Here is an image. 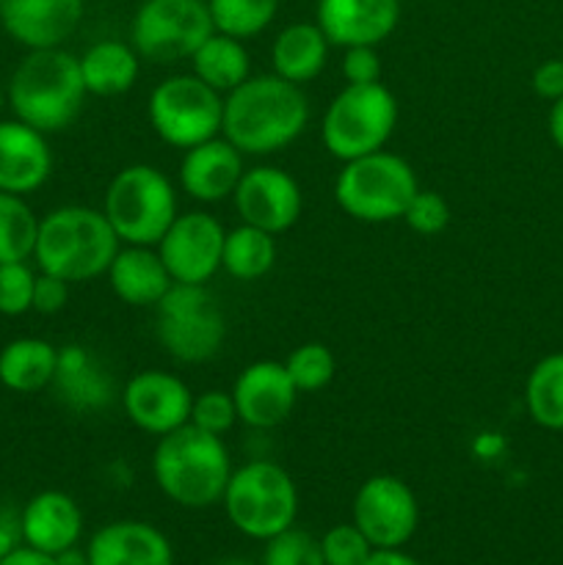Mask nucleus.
<instances>
[{"label":"nucleus","mask_w":563,"mask_h":565,"mask_svg":"<svg viewBox=\"0 0 563 565\" xmlns=\"http://www.w3.org/2000/svg\"><path fill=\"white\" fill-rule=\"evenodd\" d=\"M546 127H550L552 143H555V147L563 152V97L552 103L550 119H546Z\"/></svg>","instance_id":"nucleus-45"},{"label":"nucleus","mask_w":563,"mask_h":565,"mask_svg":"<svg viewBox=\"0 0 563 565\" xmlns=\"http://www.w3.org/2000/svg\"><path fill=\"white\" fill-rule=\"evenodd\" d=\"M127 419L149 436H166L191 419L193 392L185 381L166 370H141L121 390Z\"/></svg>","instance_id":"nucleus-15"},{"label":"nucleus","mask_w":563,"mask_h":565,"mask_svg":"<svg viewBox=\"0 0 563 565\" xmlns=\"http://www.w3.org/2000/svg\"><path fill=\"white\" fill-rule=\"evenodd\" d=\"M105 276L114 296L127 307H158L174 281L155 246L119 248Z\"/></svg>","instance_id":"nucleus-24"},{"label":"nucleus","mask_w":563,"mask_h":565,"mask_svg":"<svg viewBox=\"0 0 563 565\" xmlns=\"http://www.w3.org/2000/svg\"><path fill=\"white\" fill-rule=\"evenodd\" d=\"M193 75L219 94H230L252 77V58L241 39L226 33H210L202 47L191 55Z\"/></svg>","instance_id":"nucleus-28"},{"label":"nucleus","mask_w":563,"mask_h":565,"mask_svg":"<svg viewBox=\"0 0 563 565\" xmlns=\"http://www.w3.org/2000/svg\"><path fill=\"white\" fill-rule=\"evenodd\" d=\"M364 565H419V563L401 550H373Z\"/></svg>","instance_id":"nucleus-44"},{"label":"nucleus","mask_w":563,"mask_h":565,"mask_svg":"<svg viewBox=\"0 0 563 565\" xmlns=\"http://www.w3.org/2000/svg\"><path fill=\"white\" fill-rule=\"evenodd\" d=\"M315 22L331 47H379L401 22V0H318Z\"/></svg>","instance_id":"nucleus-17"},{"label":"nucleus","mask_w":563,"mask_h":565,"mask_svg":"<svg viewBox=\"0 0 563 565\" xmlns=\"http://www.w3.org/2000/svg\"><path fill=\"white\" fill-rule=\"evenodd\" d=\"M397 127V99L384 83L342 86L326 108L320 138L331 158L357 160L386 147Z\"/></svg>","instance_id":"nucleus-8"},{"label":"nucleus","mask_w":563,"mask_h":565,"mask_svg":"<svg viewBox=\"0 0 563 565\" xmlns=\"http://www.w3.org/2000/svg\"><path fill=\"white\" fill-rule=\"evenodd\" d=\"M53 174V152L47 136L20 119H0V191L25 193L39 191Z\"/></svg>","instance_id":"nucleus-21"},{"label":"nucleus","mask_w":563,"mask_h":565,"mask_svg":"<svg viewBox=\"0 0 563 565\" xmlns=\"http://www.w3.org/2000/svg\"><path fill=\"white\" fill-rule=\"evenodd\" d=\"M0 565H59L53 555H44V552L31 550V546H17L11 555L0 557Z\"/></svg>","instance_id":"nucleus-43"},{"label":"nucleus","mask_w":563,"mask_h":565,"mask_svg":"<svg viewBox=\"0 0 563 565\" xmlns=\"http://www.w3.org/2000/svg\"><path fill=\"white\" fill-rule=\"evenodd\" d=\"M210 33L208 0H144L130 22V44L152 64L191 61Z\"/></svg>","instance_id":"nucleus-11"},{"label":"nucleus","mask_w":563,"mask_h":565,"mask_svg":"<svg viewBox=\"0 0 563 565\" xmlns=\"http://www.w3.org/2000/svg\"><path fill=\"white\" fill-rule=\"evenodd\" d=\"M141 72V55L136 47L121 39H103L94 42L81 55V75L88 94L97 97H119L130 92Z\"/></svg>","instance_id":"nucleus-26"},{"label":"nucleus","mask_w":563,"mask_h":565,"mask_svg":"<svg viewBox=\"0 0 563 565\" xmlns=\"http://www.w3.org/2000/svg\"><path fill=\"white\" fill-rule=\"evenodd\" d=\"M276 263V235L257 230L252 224H241L224 235L221 268L237 281L263 279Z\"/></svg>","instance_id":"nucleus-29"},{"label":"nucleus","mask_w":563,"mask_h":565,"mask_svg":"<svg viewBox=\"0 0 563 565\" xmlns=\"http://www.w3.org/2000/svg\"><path fill=\"white\" fill-rule=\"evenodd\" d=\"M533 92L539 94L541 99H550V103L563 97V55L561 58H550L544 61V64L535 66Z\"/></svg>","instance_id":"nucleus-41"},{"label":"nucleus","mask_w":563,"mask_h":565,"mask_svg":"<svg viewBox=\"0 0 563 565\" xmlns=\"http://www.w3.org/2000/svg\"><path fill=\"white\" fill-rule=\"evenodd\" d=\"M340 72L348 86H364V83H381V55L370 44L346 47L340 61Z\"/></svg>","instance_id":"nucleus-39"},{"label":"nucleus","mask_w":563,"mask_h":565,"mask_svg":"<svg viewBox=\"0 0 563 565\" xmlns=\"http://www.w3.org/2000/svg\"><path fill=\"white\" fill-rule=\"evenodd\" d=\"M59 348L39 337H20L0 351V384L20 395L42 392L53 384Z\"/></svg>","instance_id":"nucleus-27"},{"label":"nucleus","mask_w":563,"mask_h":565,"mask_svg":"<svg viewBox=\"0 0 563 565\" xmlns=\"http://www.w3.org/2000/svg\"><path fill=\"white\" fill-rule=\"evenodd\" d=\"M237 419L254 430H274L293 414L298 390L287 375L285 362L259 359L246 364L232 384Z\"/></svg>","instance_id":"nucleus-16"},{"label":"nucleus","mask_w":563,"mask_h":565,"mask_svg":"<svg viewBox=\"0 0 563 565\" xmlns=\"http://www.w3.org/2000/svg\"><path fill=\"white\" fill-rule=\"evenodd\" d=\"M66 301H70V281L39 270L33 285V309L39 315H55L66 307Z\"/></svg>","instance_id":"nucleus-40"},{"label":"nucleus","mask_w":563,"mask_h":565,"mask_svg":"<svg viewBox=\"0 0 563 565\" xmlns=\"http://www.w3.org/2000/svg\"><path fill=\"white\" fill-rule=\"evenodd\" d=\"M20 524L25 546L55 557L81 541L83 511L64 491H42L22 508Z\"/></svg>","instance_id":"nucleus-22"},{"label":"nucleus","mask_w":563,"mask_h":565,"mask_svg":"<svg viewBox=\"0 0 563 565\" xmlns=\"http://www.w3.org/2000/svg\"><path fill=\"white\" fill-rule=\"evenodd\" d=\"M121 241L103 210L64 204L39 218V237L33 248L42 274L70 281H92L108 274Z\"/></svg>","instance_id":"nucleus-3"},{"label":"nucleus","mask_w":563,"mask_h":565,"mask_svg":"<svg viewBox=\"0 0 563 565\" xmlns=\"http://www.w3.org/2000/svg\"><path fill=\"white\" fill-rule=\"evenodd\" d=\"M232 202L243 224L282 235L301 218L304 193L296 177L279 166H254L243 171Z\"/></svg>","instance_id":"nucleus-14"},{"label":"nucleus","mask_w":563,"mask_h":565,"mask_svg":"<svg viewBox=\"0 0 563 565\" xmlns=\"http://www.w3.org/2000/svg\"><path fill=\"white\" fill-rule=\"evenodd\" d=\"M33 285L36 274L28 263H0V315H25L33 309Z\"/></svg>","instance_id":"nucleus-37"},{"label":"nucleus","mask_w":563,"mask_h":565,"mask_svg":"<svg viewBox=\"0 0 563 565\" xmlns=\"http://www.w3.org/2000/svg\"><path fill=\"white\" fill-rule=\"evenodd\" d=\"M282 0H208L213 28L241 42L259 36L279 14Z\"/></svg>","instance_id":"nucleus-32"},{"label":"nucleus","mask_w":563,"mask_h":565,"mask_svg":"<svg viewBox=\"0 0 563 565\" xmlns=\"http://www.w3.org/2000/svg\"><path fill=\"white\" fill-rule=\"evenodd\" d=\"M243 152L224 136L185 149L180 163V188L202 204H219L235 193L243 177Z\"/></svg>","instance_id":"nucleus-20"},{"label":"nucleus","mask_w":563,"mask_h":565,"mask_svg":"<svg viewBox=\"0 0 563 565\" xmlns=\"http://www.w3.org/2000/svg\"><path fill=\"white\" fill-rule=\"evenodd\" d=\"M149 125L163 143L191 149L221 136L224 94L210 88L196 75H171L149 94Z\"/></svg>","instance_id":"nucleus-10"},{"label":"nucleus","mask_w":563,"mask_h":565,"mask_svg":"<svg viewBox=\"0 0 563 565\" xmlns=\"http://www.w3.org/2000/svg\"><path fill=\"white\" fill-rule=\"evenodd\" d=\"M309 121L301 86L276 72L252 75L224 97L221 136L243 154H276L290 147Z\"/></svg>","instance_id":"nucleus-1"},{"label":"nucleus","mask_w":563,"mask_h":565,"mask_svg":"<svg viewBox=\"0 0 563 565\" xmlns=\"http://www.w3.org/2000/svg\"><path fill=\"white\" fill-rule=\"evenodd\" d=\"M88 565H174L169 539L147 522H110L92 535Z\"/></svg>","instance_id":"nucleus-23"},{"label":"nucleus","mask_w":563,"mask_h":565,"mask_svg":"<svg viewBox=\"0 0 563 565\" xmlns=\"http://www.w3.org/2000/svg\"><path fill=\"white\" fill-rule=\"evenodd\" d=\"M353 524L373 550H401L419 524V505L412 486L395 475H373L353 497Z\"/></svg>","instance_id":"nucleus-12"},{"label":"nucleus","mask_w":563,"mask_h":565,"mask_svg":"<svg viewBox=\"0 0 563 565\" xmlns=\"http://www.w3.org/2000/svg\"><path fill=\"white\" fill-rule=\"evenodd\" d=\"M188 423H191L193 428L204 430V434H213V436L230 434L237 423V406L232 392L208 390L202 392V395L193 397L191 419H188Z\"/></svg>","instance_id":"nucleus-35"},{"label":"nucleus","mask_w":563,"mask_h":565,"mask_svg":"<svg viewBox=\"0 0 563 565\" xmlns=\"http://www.w3.org/2000/svg\"><path fill=\"white\" fill-rule=\"evenodd\" d=\"M3 105H6V92H3V83H0V114H3Z\"/></svg>","instance_id":"nucleus-48"},{"label":"nucleus","mask_w":563,"mask_h":565,"mask_svg":"<svg viewBox=\"0 0 563 565\" xmlns=\"http://www.w3.org/2000/svg\"><path fill=\"white\" fill-rule=\"evenodd\" d=\"M55 563L59 565H88L86 552H77L75 546L72 550H64L61 555H55Z\"/></svg>","instance_id":"nucleus-46"},{"label":"nucleus","mask_w":563,"mask_h":565,"mask_svg":"<svg viewBox=\"0 0 563 565\" xmlns=\"http://www.w3.org/2000/svg\"><path fill=\"white\" fill-rule=\"evenodd\" d=\"M152 475L158 489L180 508L202 511L215 505L232 475L224 436L204 434L191 423L160 436L152 452Z\"/></svg>","instance_id":"nucleus-4"},{"label":"nucleus","mask_w":563,"mask_h":565,"mask_svg":"<svg viewBox=\"0 0 563 565\" xmlns=\"http://www.w3.org/2000/svg\"><path fill=\"white\" fill-rule=\"evenodd\" d=\"M320 552H323L326 565H364L368 563L370 541L364 539L357 524H337L320 539Z\"/></svg>","instance_id":"nucleus-36"},{"label":"nucleus","mask_w":563,"mask_h":565,"mask_svg":"<svg viewBox=\"0 0 563 565\" xmlns=\"http://www.w3.org/2000/svg\"><path fill=\"white\" fill-rule=\"evenodd\" d=\"M224 235L226 230L215 215L191 210V213L177 215L174 224L166 230L155 248L171 279L185 281V285H208L221 270Z\"/></svg>","instance_id":"nucleus-13"},{"label":"nucleus","mask_w":563,"mask_h":565,"mask_svg":"<svg viewBox=\"0 0 563 565\" xmlns=\"http://www.w3.org/2000/svg\"><path fill=\"white\" fill-rule=\"evenodd\" d=\"M215 565H257V563L248 561V557H224V561H219Z\"/></svg>","instance_id":"nucleus-47"},{"label":"nucleus","mask_w":563,"mask_h":565,"mask_svg":"<svg viewBox=\"0 0 563 565\" xmlns=\"http://www.w3.org/2000/svg\"><path fill=\"white\" fill-rule=\"evenodd\" d=\"M86 0H0V25L28 50L61 47L77 31Z\"/></svg>","instance_id":"nucleus-18"},{"label":"nucleus","mask_w":563,"mask_h":565,"mask_svg":"<svg viewBox=\"0 0 563 565\" xmlns=\"http://www.w3.org/2000/svg\"><path fill=\"white\" fill-rule=\"evenodd\" d=\"M417 191L419 182L408 160L386 149L348 160L334 180L337 207L362 224L403 221Z\"/></svg>","instance_id":"nucleus-5"},{"label":"nucleus","mask_w":563,"mask_h":565,"mask_svg":"<svg viewBox=\"0 0 563 565\" xmlns=\"http://www.w3.org/2000/svg\"><path fill=\"white\" fill-rule=\"evenodd\" d=\"M22 541V524L20 513H14L11 508L0 511V557L11 555V552L20 546Z\"/></svg>","instance_id":"nucleus-42"},{"label":"nucleus","mask_w":563,"mask_h":565,"mask_svg":"<svg viewBox=\"0 0 563 565\" xmlns=\"http://www.w3.org/2000/svg\"><path fill=\"white\" fill-rule=\"evenodd\" d=\"M329 39L318 22H290L270 44V66L279 77L304 86L323 72L329 61Z\"/></svg>","instance_id":"nucleus-25"},{"label":"nucleus","mask_w":563,"mask_h":565,"mask_svg":"<svg viewBox=\"0 0 563 565\" xmlns=\"http://www.w3.org/2000/svg\"><path fill=\"white\" fill-rule=\"evenodd\" d=\"M39 218L17 193L0 191V263H25L33 257Z\"/></svg>","instance_id":"nucleus-31"},{"label":"nucleus","mask_w":563,"mask_h":565,"mask_svg":"<svg viewBox=\"0 0 563 565\" xmlns=\"http://www.w3.org/2000/svg\"><path fill=\"white\" fill-rule=\"evenodd\" d=\"M50 386L55 397L75 414H97L116 401L114 375L97 353L77 342L59 348V364Z\"/></svg>","instance_id":"nucleus-19"},{"label":"nucleus","mask_w":563,"mask_h":565,"mask_svg":"<svg viewBox=\"0 0 563 565\" xmlns=\"http://www.w3.org/2000/svg\"><path fill=\"white\" fill-rule=\"evenodd\" d=\"M524 406L539 428L563 430V353L533 364L524 381Z\"/></svg>","instance_id":"nucleus-30"},{"label":"nucleus","mask_w":563,"mask_h":565,"mask_svg":"<svg viewBox=\"0 0 563 565\" xmlns=\"http://www.w3.org/2000/svg\"><path fill=\"white\" fill-rule=\"evenodd\" d=\"M103 213L125 246H158L180 215L171 180L147 163L125 166L110 180Z\"/></svg>","instance_id":"nucleus-6"},{"label":"nucleus","mask_w":563,"mask_h":565,"mask_svg":"<svg viewBox=\"0 0 563 565\" xmlns=\"http://www.w3.org/2000/svg\"><path fill=\"white\" fill-rule=\"evenodd\" d=\"M285 370L298 395H312V392L326 390L331 384L337 362L323 342H304L285 359Z\"/></svg>","instance_id":"nucleus-33"},{"label":"nucleus","mask_w":563,"mask_h":565,"mask_svg":"<svg viewBox=\"0 0 563 565\" xmlns=\"http://www.w3.org/2000/svg\"><path fill=\"white\" fill-rule=\"evenodd\" d=\"M403 221H406L408 230L417 232V235H439V232L450 224V204H447V199L442 196V193L423 191V188H419L417 196L408 204Z\"/></svg>","instance_id":"nucleus-38"},{"label":"nucleus","mask_w":563,"mask_h":565,"mask_svg":"<svg viewBox=\"0 0 563 565\" xmlns=\"http://www.w3.org/2000/svg\"><path fill=\"white\" fill-rule=\"evenodd\" d=\"M86 94L81 58L64 47L31 50L17 64L6 88V99L17 119L44 136L75 125Z\"/></svg>","instance_id":"nucleus-2"},{"label":"nucleus","mask_w":563,"mask_h":565,"mask_svg":"<svg viewBox=\"0 0 563 565\" xmlns=\"http://www.w3.org/2000/svg\"><path fill=\"white\" fill-rule=\"evenodd\" d=\"M263 565H326L320 541L307 530L287 527L285 533L265 541Z\"/></svg>","instance_id":"nucleus-34"},{"label":"nucleus","mask_w":563,"mask_h":565,"mask_svg":"<svg viewBox=\"0 0 563 565\" xmlns=\"http://www.w3.org/2000/svg\"><path fill=\"white\" fill-rule=\"evenodd\" d=\"M158 342L182 364H204L221 351L226 320L208 285L171 281L158 301Z\"/></svg>","instance_id":"nucleus-9"},{"label":"nucleus","mask_w":563,"mask_h":565,"mask_svg":"<svg viewBox=\"0 0 563 565\" xmlns=\"http://www.w3.org/2000/svg\"><path fill=\"white\" fill-rule=\"evenodd\" d=\"M221 502L232 527L257 541L285 533L298 513L296 483L274 461H248L232 469Z\"/></svg>","instance_id":"nucleus-7"}]
</instances>
